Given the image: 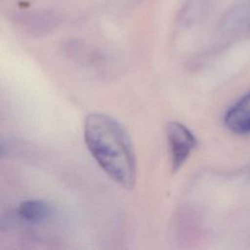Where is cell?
I'll use <instances>...</instances> for the list:
<instances>
[{
    "label": "cell",
    "mask_w": 250,
    "mask_h": 250,
    "mask_svg": "<svg viewBox=\"0 0 250 250\" xmlns=\"http://www.w3.org/2000/svg\"><path fill=\"white\" fill-rule=\"evenodd\" d=\"M225 124L234 133H250V91L227 111Z\"/></svg>",
    "instance_id": "cell-3"
},
{
    "label": "cell",
    "mask_w": 250,
    "mask_h": 250,
    "mask_svg": "<svg viewBox=\"0 0 250 250\" xmlns=\"http://www.w3.org/2000/svg\"><path fill=\"white\" fill-rule=\"evenodd\" d=\"M84 139L100 167L121 187L132 188L136 182V159L122 125L104 113L93 112L86 117Z\"/></svg>",
    "instance_id": "cell-1"
},
{
    "label": "cell",
    "mask_w": 250,
    "mask_h": 250,
    "mask_svg": "<svg viewBox=\"0 0 250 250\" xmlns=\"http://www.w3.org/2000/svg\"><path fill=\"white\" fill-rule=\"evenodd\" d=\"M166 136L170 150L172 170L177 172L195 147L196 139L188 127L176 121L167 124Z\"/></svg>",
    "instance_id": "cell-2"
},
{
    "label": "cell",
    "mask_w": 250,
    "mask_h": 250,
    "mask_svg": "<svg viewBox=\"0 0 250 250\" xmlns=\"http://www.w3.org/2000/svg\"><path fill=\"white\" fill-rule=\"evenodd\" d=\"M18 214L21 219L27 223L39 224L49 217L50 207L42 200L29 199L20 204Z\"/></svg>",
    "instance_id": "cell-4"
}]
</instances>
